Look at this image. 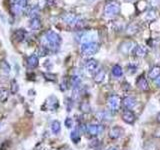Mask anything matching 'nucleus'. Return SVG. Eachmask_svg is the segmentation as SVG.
Listing matches in <instances>:
<instances>
[{"instance_id": "obj_1", "label": "nucleus", "mask_w": 160, "mask_h": 150, "mask_svg": "<svg viewBox=\"0 0 160 150\" xmlns=\"http://www.w3.org/2000/svg\"><path fill=\"white\" fill-rule=\"evenodd\" d=\"M41 45L43 48H45L47 51L56 52L61 45V37L56 32L52 30H48L45 32L41 37Z\"/></svg>"}, {"instance_id": "obj_2", "label": "nucleus", "mask_w": 160, "mask_h": 150, "mask_svg": "<svg viewBox=\"0 0 160 150\" xmlns=\"http://www.w3.org/2000/svg\"><path fill=\"white\" fill-rule=\"evenodd\" d=\"M62 19L65 23L74 28L81 29L85 26V23L83 22V20L75 14H65L62 17Z\"/></svg>"}, {"instance_id": "obj_3", "label": "nucleus", "mask_w": 160, "mask_h": 150, "mask_svg": "<svg viewBox=\"0 0 160 150\" xmlns=\"http://www.w3.org/2000/svg\"><path fill=\"white\" fill-rule=\"evenodd\" d=\"M99 44L97 42H86L82 43L80 47V51L84 56H92L99 51Z\"/></svg>"}, {"instance_id": "obj_4", "label": "nucleus", "mask_w": 160, "mask_h": 150, "mask_svg": "<svg viewBox=\"0 0 160 150\" xmlns=\"http://www.w3.org/2000/svg\"><path fill=\"white\" fill-rule=\"evenodd\" d=\"M120 11V5L116 0H108L104 7V14L106 16H116Z\"/></svg>"}, {"instance_id": "obj_5", "label": "nucleus", "mask_w": 160, "mask_h": 150, "mask_svg": "<svg viewBox=\"0 0 160 150\" xmlns=\"http://www.w3.org/2000/svg\"><path fill=\"white\" fill-rule=\"evenodd\" d=\"M103 130H104V126L99 123H90L85 126V132L91 137L98 136V135H100L103 132Z\"/></svg>"}, {"instance_id": "obj_6", "label": "nucleus", "mask_w": 160, "mask_h": 150, "mask_svg": "<svg viewBox=\"0 0 160 150\" xmlns=\"http://www.w3.org/2000/svg\"><path fill=\"white\" fill-rule=\"evenodd\" d=\"M97 32L96 31H93V30H91V31H83L81 33L78 34L77 36V40L79 42L82 43H86V42H95V40H96L97 38Z\"/></svg>"}, {"instance_id": "obj_7", "label": "nucleus", "mask_w": 160, "mask_h": 150, "mask_svg": "<svg viewBox=\"0 0 160 150\" xmlns=\"http://www.w3.org/2000/svg\"><path fill=\"white\" fill-rule=\"evenodd\" d=\"M121 103H122L121 98H120L118 95H115V94L109 96V98L107 100L108 107L112 112L118 111V110L120 109V107H121Z\"/></svg>"}, {"instance_id": "obj_8", "label": "nucleus", "mask_w": 160, "mask_h": 150, "mask_svg": "<svg viewBox=\"0 0 160 150\" xmlns=\"http://www.w3.org/2000/svg\"><path fill=\"white\" fill-rule=\"evenodd\" d=\"M58 107H59L58 99L55 96H53V95H51V96H49L46 99V101H45L42 108L46 110H56Z\"/></svg>"}, {"instance_id": "obj_9", "label": "nucleus", "mask_w": 160, "mask_h": 150, "mask_svg": "<svg viewBox=\"0 0 160 150\" xmlns=\"http://www.w3.org/2000/svg\"><path fill=\"white\" fill-rule=\"evenodd\" d=\"M122 120L124 122H126L128 124H133L135 122V120H136V116H135V114L131 111V110H124L122 112Z\"/></svg>"}, {"instance_id": "obj_10", "label": "nucleus", "mask_w": 160, "mask_h": 150, "mask_svg": "<svg viewBox=\"0 0 160 150\" xmlns=\"http://www.w3.org/2000/svg\"><path fill=\"white\" fill-rule=\"evenodd\" d=\"M84 68L86 69V71L89 73H93L98 68V61L95 59H88L84 63Z\"/></svg>"}, {"instance_id": "obj_11", "label": "nucleus", "mask_w": 160, "mask_h": 150, "mask_svg": "<svg viewBox=\"0 0 160 150\" xmlns=\"http://www.w3.org/2000/svg\"><path fill=\"white\" fill-rule=\"evenodd\" d=\"M136 85L141 91L145 92V91H148L149 90V84H148L147 79L145 78L144 75H140V76L138 77L137 81H136Z\"/></svg>"}, {"instance_id": "obj_12", "label": "nucleus", "mask_w": 160, "mask_h": 150, "mask_svg": "<svg viewBox=\"0 0 160 150\" xmlns=\"http://www.w3.org/2000/svg\"><path fill=\"white\" fill-rule=\"evenodd\" d=\"M136 99H135L134 97L132 96H126V97H124L122 99V104H123V106L128 109V110H131L133 109L135 106H136Z\"/></svg>"}, {"instance_id": "obj_13", "label": "nucleus", "mask_w": 160, "mask_h": 150, "mask_svg": "<svg viewBox=\"0 0 160 150\" xmlns=\"http://www.w3.org/2000/svg\"><path fill=\"white\" fill-rule=\"evenodd\" d=\"M124 130L120 126H114L109 130V137L112 139H118L123 135Z\"/></svg>"}, {"instance_id": "obj_14", "label": "nucleus", "mask_w": 160, "mask_h": 150, "mask_svg": "<svg viewBox=\"0 0 160 150\" xmlns=\"http://www.w3.org/2000/svg\"><path fill=\"white\" fill-rule=\"evenodd\" d=\"M26 64H27L28 68H30V69L36 68L38 66V64H39L38 56H37V55H35V54L29 55V56L27 57V59H26Z\"/></svg>"}, {"instance_id": "obj_15", "label": "nucleus", "mask_w": 160, "mask_h": 150, "mask_svg": "<svg viewBox=\"0 0 160 150\" xmlns=\"http://www.w3.org/2000/svg\"><path fill=\"white\" fill-rule=\"evenodd\" d=\"M133 53L136 57H144L148 53V49L144 45H136L133 49Z\"/></svg>"}, {"instance_id": "obj_16", "label": "nucleus", "mask_w": 160, "mask_h": 150, "mask_svg": "<svg viewBox=\"0 0 160 150\" xmlns=\"http://www.w3.org/2000/svg\"><path fill=\"white\" fill-rule=\"evenodd\" d=\"M133 45H134V43L132 41H124V42H122V44L120 45V47H119L120 52H122L124 54H128L132 49H134L135 46H133Z\"/></svg>"}, {"instance_id": "obj_17", "label": "nucleus", "mask_w": 160, "mask_h": 150, "mask_svg": "<svg viewBox=\"0 0 160 150\" xmlns=\"http://www.w3.org/2000/svg\"><path fill=\"white\" fill-rule=\"evenodd\" d=\"M159 75H160V66H158V65H155V66H153L149 70L148 77L151 78L152 80H155Z\"/></svg>"}, {"instance_id": "obj_18", "label": "nucleus", "mask_w": 160, "mask_h": 150, "mask_svg": "<svg viewBox=\"0 0 160 150\" xmlns=\"http://www.w3.org/2000/svg\"><path fill=\"white\" fill-rule=\"evenodd\" d=\"M70 138H71L72 142L77 144L80 141V138H81V135H80V131L78 130V128H75L73 131L70 134Z\"/></svg>"}, {"instance_id": "obj_19", "label": "nucleus", "mask_w": 160, "mask_h": 150, "mask_svg": "<svg viewBox=\"0 0 160 150\" xmlns=\"http://www.w3.org/2000/svg\"><path fill=\"white\" fill-rule=\"evenodd\" d=\"M105 76H106V74H105L104 70H98V71L96 72V74H95V76H94L95 82H96V83L103 82L104 79H105Z\"/></svg>"}, {"instance_id": "obj_20", "label": "nucleus", "mask_w": 160, "mask_h": 150, "mask_svg": "<svg viewBox=\"0 0 160 150\" xmlns=\"http://www.w3.org/2000/svg\"><path fill=\"white\" fill-rule=\"evenodd\" d=\"M51 131L53 134H58L61 131V124L58 120H54L51 123Z\"/></svg>"}, {"instance_id": "obj_21", "label": "nucleus", "mask_w": 160, "mask_h": 150, "mask_svg": "<svg viewBox=\"0 0 160 150\" xmlns=\"http://www.w3.org/2000/svg\"><path fill=\"white\" fill-rule=\"evenodd\" d=\"M112 71V74L114 75L115 77H121L123 75V70H122V67L120 66L118 64H115L114 66L112 67L111 69Z\"/></svg>"}, {"instance_id": "obj_22", "label": "nucleus", "mask_w": 160, "mask_h": 150, "mask_svg": "<svg viewBox=\"0 0 160 150\" xmlns=\"http://www.w3.org/2000/svg\"><path fill=\"white\" fill-rule=\"evenodd\" d=\"M0 70L5 74H8L10 72L11 67H10L9 63L6 61V60H1V61H0Z\"/></svg>"}, {"instance_id": "obj_23", "label": "nucleus", "mask_w": 160, "mask_h": 150, "mask_svg": "<svg viewBox=\"0 0 160 150\" xmlns=\"http://www.w3.org/2000/svg\"><path fill=\"white\" fill-rule=\"evenodd\" d=\"M8 96H9V91H8V89L6 88H0V102H6L7 101V99H8Z\"/></svg>"}, {"instance_id": "obj_24", "label": "nucleus", "mask_w": 160, "mask_h": 150, "mask_svg": "<svg viewBox=\"0 0 160 150\" xmlns=\"http://www.w3.org/2000/svg\"><path fill=\"white\" fill-rule=\"evenodd\" d=\"M96 117L99 120H110L111 119V114L109 111H101L96 114Z\"/></svg>"}, {"instance_id": "obj_25", "label": "nucleus", "mask_w": 160, "mask_h": 150, "mask_svg": "<svg viewBox=\"0 0 160 150\" xmlns=\"http://www.w3.org/2000/svg\"><path fill=\"white\" fill-rule=\"evenodd\" d=\"M14 35H15V39H16L17 41H22V40L25 38V36H26V32L23 31L22 29H19L15 32Z\"/></svg>"}, {"instance_id": "obj_26", "label": "nucleus", "mask_w": 160, "mask_h": 150, "mask_svg": "<svg viewBox=\"0 0 160 150\" xmlns=\"http://www.w3.org/2000/svg\"><path fill=\"white\" fill-rule=\"evenodd\" d=\"M40 25H41V23H40V20L37 18V17H33L31 22H30V27H31L32 29L36 30L40 27Z\"/></svg>"}, {"instance_id": "obj_27", "label": "nucleus", "mask_w": 160, "mask_h": 150, "mask_svg": "<svg viewBox=\"0 0 160 150\" xmlns=\"http://www.w3.org/2000/svg\"><path fill=\"white\" fill-rule=\"evenodd\" d=\"M19 90V86H18V83L16 82V80H12L11 84H10V92L12 94H16Z\"/></svg>"}, {"instance_id": "obj_28", "label": "nucleus", "mask_w": 160, "mask_h": 150, "mask_svg": "<svg viewBox=\"0 0 160 150\" xmlns=\"http://www.w3.org/2000/svg\"><path fill=\"white\" fill-rule=\"evenodd\" d=\"M80 109H81V111H83V112H90L91 111V107H90L88 102H83L81 104V106H80Z\"/></svg>"}, {"instance_id": "obj_29", "label": "nucleus", "mask_w": 160, "mask_h": 150, "mask_svg": "<svg viewBox=\"0 0 160 150\" xmlns=\"http://www.w3.org/2000/svg\"><path fill=\"white\" fill-rule=\"evenodd\" d=\"M72 125H73V120H72V118L67 117L66 119H65V126H66L67 128H71Z\"/></svg>"}, {"instance_id": "obj_30", "label": "nucleus", "mask_w": 160, "mask_h": 150, "mask_svg": "<svg viewBox=\"0 0 160 150\" xmlns=\"http://www.w3.org/2000/svg\"><path fill=\"white\" fill-rule=\"evenodd\" d=\"M148 2H149L150 5H152V6H155V5H157L160 2V0H148Z\"/></svg>"}, {"instance_id": "obj_31", "label": "nucleus", "mask_w": 160, "mask_h": 150, "mask_svg": "<svg viewBox=\"0 0 160 150\" xmlns=\"http://www.w3.org/2000/svg\"><path fill=\"white\" fill-rule=\"evenodd\" d=\"M154 82H155V84H156V86L160 89V75L159 76L154 80Z\"/></svg>"}, {"instance_id": "obj_32", "label": "nucleus", "mask_w": 160, "mask_h": 150, "mask_svg": "<svg viewBox=\"0 0 160 150\" xmlns=\"http://www.w3.org/2000/svg\"><path fill=\"white\" fill-rule=\"evenodd\" d=\"M107 150H118V149L116 147H114V146H110Z\"/></svg>"}, {"instance_id": "obj_33", "label": "nucleus", "mask_w": 160, "mask_h": 150, "mask_svg": "<svg viewBox=\"0 0 160 150\" xmlns=\"http://www.w3.org/2000/svg\"><path fill=\"white\" fill-rule=\"evenodd\" d=\"M156 119H157V121H158V122L160 123V112H159V113L157 114V116H156Z\"/></svg>"}, {"instance_id": "obj_34", "label": "nucleus", "mask_w": 160, "mask_h": 150, "mask_svg": "<svg viewBox=\"0 0 160 150\" xmlns=\"http://www.w3.org/2000/svg\"><path fill=\"white\" fill-rule=\"evenodd\" d=\"M87 1H89V2H92V1H94V0H87Z\"/></svg>"}, {"instance_id": "obj_35", "label": "nucleus", "mask_w": 160, "mask_h": 150, "mask_svg": "<svg viewBox=\"0 0 160 150\" xmlns=\"http://www.w3.org/2000/svg\"><path fill=\"white\" fill-rule=\"evenodd\" d=\"M126 1H132V0H126Z\"/></svg>"}, {"instance_id": "obj_36", "label": "nucleus", "mask_w": 160, "mask_h": 150, "mask_svg": "<svg viewBox=\"0 0 160 150\" xmlns=\"http://www.w3.org/2000/svg\"><path fill=\"white\" fill-rule=\"evenodd\" d=\"M96 150H101V149H96Z\"/></svg>"}]
</instances>
